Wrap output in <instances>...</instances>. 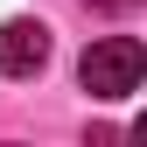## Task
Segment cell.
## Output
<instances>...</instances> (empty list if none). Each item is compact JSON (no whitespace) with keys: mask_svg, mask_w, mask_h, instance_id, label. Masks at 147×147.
I'll list each match as a JSON object with an SVG mask.
<instances>
[{"mask_svg":"<svg viewBox=\"0 0 147 147\" xmlns=\"http://www.w3.org/2000/svg\"><path fill=\"white\" fill-rule=\"evenodd\" d=\"M49 63V28L42 21H0V77H35Z\"/></svg>","mask_w":147,"mask_h":147,"instance_id":"2","label":"cell"},{"mask_svg":"<svg viewBox=\"0 0 147 147\" xmlns=\"http://www.w3.org/2000/svg\"><path fill=\"white\" fill-rule=\"evenodd\" d=\"M140 70H147V56H140L133 35H105V42L84 49L77 84L91 91V98H133V91H140Z\"/></svg>","mask_w":147,"mask_h":147,"instance_id":"1","label":"cell"},{"mask_svg":"<svg viewBox=\"0 0 147 147\" xmlns=\"http://www.w3.org/2000/svg\"><path fill=\"white\" fill-rule=\"evenodd\" d=\"M84 7H98V14H133L140 0H84Z\"/></svg>","mask_w":147,"mask_h":147,"instance_id":"3","label":"cell"}]
</instances>
